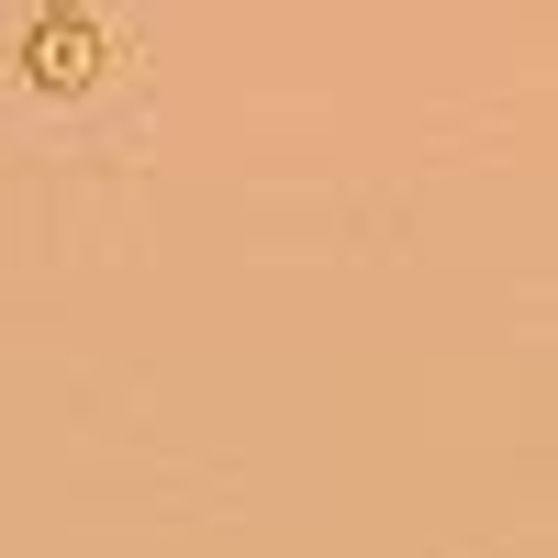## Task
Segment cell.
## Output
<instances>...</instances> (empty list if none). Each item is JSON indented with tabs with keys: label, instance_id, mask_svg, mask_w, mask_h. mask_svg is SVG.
Instances as JSON below:
<instances>
[{
	"label": "cell",
	"instance_id": "cell-1",
	"mask_svg": "<svg viewBox=\"0 0 558 558\" xmlns=\"http://www.w3.org/2000/svg\"><path fill=\"white\" fill-rule=\"evenodd\" d=\"M34 68L57 78V89H68V78H89V23H78V12H57V23L34 34Z\"/></svg>",
	"mask_w": 558,
	"mask_h": 558
}]
</instances>
